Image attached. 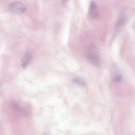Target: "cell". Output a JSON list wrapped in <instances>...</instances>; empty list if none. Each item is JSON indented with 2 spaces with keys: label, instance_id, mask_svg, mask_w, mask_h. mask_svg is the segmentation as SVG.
I'll use <instances>...</instances> for the list:
<instances>
[{
  "label": "cell",
  "instance_id": "cell-1",
  "mask_svg": "<svg viewBox=\"0 0 135 135\" xmlns=\"http://www.w3.org/2000/svg\"><path fill=\"white\" fill-rule=\"evenodd\" d=\"M96 49V47L94 45H91L90 46L86 56L92 64L96 68H99L100 66V64L98 56L95 52Z\"/></svg>",
  "mask_w": 135,
  "mask_h": 135
},
{
  "label": "cell",
  "instance_id": "cell-9",
  "mask_svg": "<svg viewBox=\"0 0 135 135\" xmlns=\"http://www.w3.org/2000/svg\"></svg>",
  "mask_w": 135,
  "mask_h": 135
},
{
  "label": "cell",
  "instance_id": "cell-5",
  "mask_svg": "<svg viewBox=\"0 0 135 135\" xmlns=\"http://www.w3.org/2000/svg\"><path fill=\"white\" fill-rule=\"evenodd\" d=\"M32 57L30 53H26L23 56L21 61V66L25 68L27 66Z\"/></svg>",
  "mask_w": 135,
  "mask_h": 135
},
{
  "label": "cell",
  "instance_id": "cell-3",
  "mask_svg": "<svg viewBox=\"0 0 135 135\" xmlns=\"http://www.w3.org/2000/svg\"><path fill=\"white\" fill-rule=\"evenodd\" d=\"M128 21L127 17L124 16L120 17L116 21L114 25V30L116 32L121 30L126 24Z\"/></svg>",
  "mask_w": 135,
  "mask_h": 135
},
{
  "label": "cell",
  "instance_id": "cell-6",
  "mask_svg": "<svg viewBox=\"0 0 135 135\" xmlns=\"http://www.w3.org/2000/svg\"><path fill=\"white\" fill-rule=\"evenodd\" d=\"M72 81L73 83L81 85H83L85 84V82L83 80L78 78L73 79Z\"/></svg>",
  "mask_w": 135,
  "mask_h": 135
},
{
  "label": "cell",
  "instance_id": "cell-8",
  "mask_svg": "<svg viewBox=\"0 0 135 135\" xmlns=\"http://www.w3.org/2000/svg\"><path fill=\"white\" fill-rule=\"evenodd\" d=\"M134 26H135V24H134Z\"/></svg>",
  "mask_w": 135,
  "mask_h": 135
},
{
  "label": "cell",
  "instance_id": "cell-7",
  "mask_svg": "<svg viewBox=\"0 0 135 135\" xmlns=\"http://www.w3.org/2000/svg\"><path fill=\"white\" fill-rule=\"evenodd\" d=\"M122 78V76L120 74H117L114 78L113 81L115 82H119L121 80Z\"/></svg>",
  "mask_w": 135,
  "mask_h": 135
},
{
  "label": "cell",
  "instance_id": "cell-4",
  "mask_svg": "<svg viewBox=\"0 0 135 135\" xmlns=\"http://www.w3.org/2000/svg\"><path fill=\"white\" fill-rule=\"evenodd\" d=\"M89 13L90 16L92 18L98 19L99 18L98 8L97 5L94 1L91 2L89 8Z\"/></svg>",
  "mask_w": 135,
  "mask_h": 135
},
{
  "label": "cell",
  "instance_id": "cell-2",
  "mask_svg": "<svg viewBox=\"0 0 135 135\" xmlns=\"http://www.w3.org/2000/svg\"><path fill=\"white\" fill-rule=\"evenodd\" d=\"M8 7L10 10L19 14L23 13L26 10V8L23 4L17 2H14L10 3Z\"/></svg>",
  "mask_w": 135,
  "mask_h": 135
}]
</instances>
